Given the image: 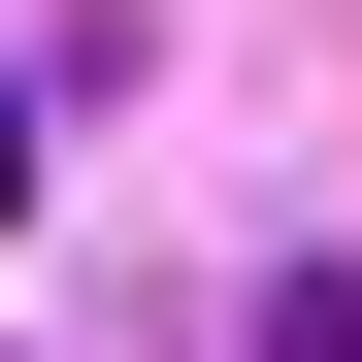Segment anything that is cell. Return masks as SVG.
<instances>
[{
    "instance_id": "cell-1",
    "label": "cell",
    "mask_w": 362,
    "mask_h": 362,
    "mask_svg": "<svg viewBox=\"0 0 362 362\" xmlns=\"http://www.w3.org/2000/svg\"><path fill=\"white\" fill-rule=\"evenodd\" d=\"M264 362H362V296H329V264H264Z\"/></svg>"
}]
</instances>
